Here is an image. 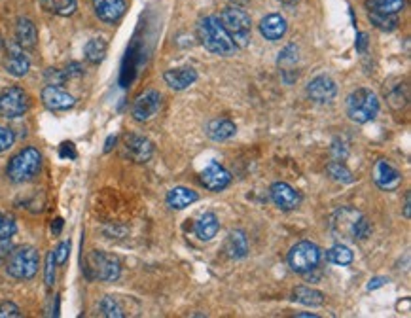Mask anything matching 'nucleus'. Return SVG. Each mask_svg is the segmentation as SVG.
I'll return each instance as SVG.
<instances>
[{
	"label": "nucleus",
	"mask_w": 411,
	"mask_h": 318,
	"mask_svg": "<svg viewBox=\"0 0 411 318\" xmlns=\"http://www.w3.org/2000/svg\"><path fill=\"white\" fill-rule=\"evenodd\" d=\"M235 133H237V127L228 118H216V120L209 121V125H207V137L211 140H216V142L232 139Z\"/></svg>",
	"instance_id": "21"
},
{
	"label": "nucleus",
	"mask_w": 411,
	"mask_h": 318,
	"mask_svg": "<svg viewBox=\"0 0 411 318\" xmlns=\"http://www.w3.org/2000/svg\"><path fill=\"white\" fill-rule=\"evenodd\" d=\"M410 201H411V193H405V207H404L405 218H410Z\"/></svg>",
	"instance_id": "42"
},
{
	"label": "nucleus",
	"mask_w": 411,
	"mask_h": 318,
	"mask_svg": "<svg viewBox=\"0 0 411 318\" xmlns=\"http://www.w3.org/2000/svg\"><path fill=\"white\" fill-rule=\"evenodd\" d=\"M294 299L298 303H303V305L319 307L324 303V293L309 286H298L294 290Z\"/></svg>",
	"instance_id": "27"
},
{
	"label": "nucleus",
	"mask_w": 411,
	"mask_h": 318,
	"mask_svg": "<svg viewBox=\"0 0 411 318\" xmlns=\"http://www.w3.org/2000/svg\"><path fill=\"white\" fill-rule=\"evenodd\" d=\"M298 317H316V314H311V312H302V314H298Z\"/></svg>",
	"instance_id": "45"
},
{
	"label": "nucleus",
	"mask_w": 411,
	"mask_h": 318,
	"mask_svg": "<svg viewBox=\"0 0 411 318\" xmlns=\"http://www.w3.org/2000/svg\"><path fill=\"white\" fill-rule=\"evenodd\" d=\"M40 167H42V153L36 148L27 146L10 159L6 174L8 179L15 184H23V182H29L39 174Z\"/></svg>",
	"instance_id": "3"
},
{
	"label": "nucleus",
	"mask_w": 411,
	"mask_h": 318,
	"mask_svg": "<svg viewBox=\"0 0 411 318\" xmlns=\"http://www.w3.org/2000/svg\"><path fill=\"white\" fill-rule=\"evenodd\" d=\"M347 116L356 123H368L375 120L379 112V99L368 88H360L347 97Z\"/></svg>",
	"instance_id": "5"
},
{
	"label": "nucleus",
	"mask_w": 411,
	"mask_h": 318,
	"mask_svg": "<svg viewBox=\"0 0 411 318\" xmlns=\"http://www.w3.org/2000/svg\"><path fill=\"white\" fill-rule=\"evenodd\" d=\"M220 229V222L218 216L214 214V212H205V214H201V218L195 222L193 226V231H195V235L201 241H211L216 237Z\"/></svg>",
	"instance_id": "22"
},
{
	"label": "nucleus",
	"mask_w": 411,
	"mask_h": 318,
	"mask_svg": "<svg viewBox=\"0 0 411 318\" xmlns=\"http://www.w3.org/2000/svg\"><path fill=\"white\" fill-rule=\"evenodd\" d=\"M281 2H284V4H295L298 0H281Z\"/></svg>",
	"instance_id": "46"
},
{
	"label": "nucleus",
	"mask_w": 411,
	"mask_h": 318,
	"mask_svg": "<svg viewBox=\"0 0 411 318\" xmlns=\"http://www.w3.org/2000/svg\"><path fill=\"white\" fill-rule=\"evenodd\" d=\"M201 182H203V186H205L207 190L222 191L230 186V182H232V174L225 171L220 163L211 161V163L205 167V171L201 172Z\"/></svg>",
	"instance_id": "15"
},
{
	"label": "nucleus",
	"mask_w": 411,
	"mask_h": 318,
	"mask_svg": "<svg viewBox=\"0 0 411 318\" xmlns=\"http://www.w3.org/2000/svg\"><path fill=\"white\" fill-rule=\"evenodd\" d=\"M116 142V137H110L109 140H106V146H104V152H110L112 150V144Z\"/></svg>",
	"instance_id": "43"
},
{
	"label": "nucleus",
	"mask_w": 411,
	"mask_h": 318,
	"mask_svg": "<svg viewBox=\"0 0 411 318\" xmlns=\"http://www.w3.org/2000/svg\"><path fill=\"white\" fill-rule=\"evenodd\" d=\"M101 311H103L104 317H109V318L125 317V312H123L122 305H120V303H118L116 299L112 298V296H106V298L101 301Z\"/></svg>",
	"instance_id": "33"
},
{
	"label": "nucleus",
	"mask_w": 411,
	"mask_h": 318,
	"mask_svg": "<svg viewBox=\"0 0 411 318\" xmlns=\"http://www.w3.org/2000/svg\"><path fill=\"white\" fill-rule=\"evenodd\" d=\"M197 34H200L203 48L211 51V53H214V55L230 57L237 50V46L233 44L232 36L222 27L218 18H214V15H209V18L200 21Z\"/></svg>",
	"instance_id": "1"
},
{
	"label": "nucleus",
	"mask_w": 411,
	"mask_h": 318,
	"mask_svg": "<svg viewBox=\"0 0 411 318\" xmlns=\"http://www.w3.org/2000/svg\"><path fill=\"white\" fill-rule=\"evenodd\" d=\"M321 249L311 241L298 242L288 252V265L294 273H309L321 263Z\"/></svg>",
	"instance_id": "7"
},
{
	"label": "nucleus",
	"mask_w": 411,
	"mask_h": 318,
	"mask_svg": "<svg viewBox=\"0 0 411 318\" xmlns=\"http://www.w3.org/2000/svg\"><path fill=\"white\" fill-rule=\"evenodd\" d=\"M90 269L91 277L103 282H114L120 279L122 265L116 256H110L106 252H93L90 256Z\"/></svg>",
	"instance_id": "9"
},
{
	"label": "nucleus",
	"mask_w": 411,
	"mask_h": 318,
	"mask_svg": "<svg viewBox=\"0 0 411 318\" xmlns=\"http://www.w3.org/2000/svg\"><path fill=\"white\" fill-rule=\"evenodd\" d=\"M20 307L13 305V303H10V301H6V303H2L0 305V317H20Z\"/></svg>",
	"instance_id": "39"
},
{
	"label": "nucleus",
	"mask_w": 411,
	"mask_h": 318,
	"mask_svg": "<svg viewBox=\"0 0 411 318\" xmlns=\"http://www.w3.org/2000/svg\"><path fill=\"white\" fill-rule=\"evenodd\" d=\"M163 80L169 88L174 91H184L190 85L195 83L197 80V72L192 67H179V69H171L163 74Z\"/></svg>",
	"instance_id": "18"
},
{
	"label": "nucleus",
	"mask_w": 411,
	"mask_h": 318,
	"mask_svg": "<svg viewBox=\"0 0 411 318\" xmlns=\"http://www.w3.org/2000/svg\"><path fill=\"white\" fill-rule=\"evenodd\" d=\"M42 6H44L46 12L69 18L76 12L78 2L76 0H42Z\"/></svg>",
	"instance_id": "28"
},
{
	"label": "nucleus",
	"mask_w": 411,
	"mask_h": 318,
	"mask_svg": "<svg viewBox=\"0 0 411 318\" xmlns=\"http://www.w3.org/2000/svg\"><path fill=\"white\" fill-rule=\"evenodd\" d=\"M271 199L273 203L279 207L281 210H294L300 207L302 203V195L300 191L294 190L292 186L286 184V182H277V184L271 186Z\"/></svg>",
	"instance_id": "14"
},
{
	"label": "nucleus",
	"mask_w": 411,
	"mask_h": 318,
	"mask_svg": "<svg viewBox=\"0 0 411 318\" xmlns=\"http://www.w3.org/2000/svg\"><path fill=\"white\" fill-rule=\"evenodd\" d=\"M332 229L335 235L345 237L351 241H364L372 233V228L366 218L351 207H343L335 212L332 218Z\"/></svg>",
	"instance_id": "2"
},
{
	"label": "nucleus",
	"mask_w": 411,
	"mask_h": 318,
	"mask_svg": "<svg viewBox=\"0 0 411 318\" xmlns=\"http://www.w3.org/2000/svg\"><path fill=\"white\" fill-rule=\"evenodd\" d=\"M286 20H284L283 15H279V13H271V15H265L264 20L260 21V32H262V36L265 40H271V42H275V40H281L286 34Z\"/></svg>",
	"instance_id": "19"
},
{
	"label": "nucleus",
	"mask_w": 411,
	"mask_h": 318,
	"mask_svg": "<svg viewBox=\"0 0 411 318\" xmlns=\"http://www.w3.org/2000/svg\"><path fill=\"white\" fill-rule=\"evenodd\" d=\"M31 109V97L27 95L25 90L18 85H10L6 90L0 91V116L8 120H15L25 116Z\"/></svg>",
	"instance_id": "8"
},
{
	"label": "nucleus",
	"mask_w": 411,
	"mask_h": 318,
	"mask_svg": "<svg viewBox=\"0 0 411 318\" xmlns=\"http://www.w3.org/2000/svg\"><path fill=\"white\" fill-rule=\"evenodd\" d=\"M69 252H71V242H69V241L61 242L57 249L53 250V258H55V263H57V265H63L64 261H67V258H69Z\"/></svg>",
	"instance_id": "38"
},
{
	"label": "nucleus",
	"mask_w": 411,
	"mask_h": 318,
	"mask_svg": "<svg viewBox=\"0 0 411 318\" xmlns=\"http://www.w3.org/2000/svg\"><path fill=\"white\" fill-rule=\"evenodd\" d=\"M40 99L44 102V106L48 110H53V112H59V110H69L76 104V99L69 93V91L61 90L57 85H46L42 93H40Z\"/></svg>",
	"instance_id": "13"
},
{
	"label": "nucleus",
	"mask_w": 411,
	"mask_h": 318,
	"mask_svg": "<svg viewBox=\"0 0 411 318\" xmlns=\"http://www.w3.org/2000/svg\"><path fill=\"white\" fill-rule=\"evenodd\" d=\"M55 258H53V252H50L48 254V258H46V286L52 288L53 282H55Z\"/></svg>",
	"instance_id": "36"
},
{
	"label": "nucleus",
	"mask_w": 411,
	"mask_h": 318,
	"mask_svg": "<svg viewBox=\"0 0 411 318\" xmlns=\"http://www.w3.org/2000/svg\"><path fill=\"white\" fill-rule=\"evenodd\" d=\"M328 172H330V177L337 182H343V184H351L353 182V172L349 171L347 167L343 165L341 161H332L330 165H328Z\"/></svg>",
	"instance_id": "31"
},
{
	"label": "nucleus",
	"mask_w": 411,
	"mask_h": 318,
	"mask_svg": "<svg viewBox=\"0 0 411 318\" xmlns=\"http://www.w3.org/2000/svg\"><path fill=\"white\" fill-rule=\"evenodd\" d=\"M6 70L15 78L25 76L29 69H31V63H29V59L23 53V48L20 46H10L8 48V57H6Z\"/></svg>",
	"instance_id": "20"
},
{
	"label": "nucleus",
	"mask_w": 411,
	"mask_h": 318,
	"mask_svg": "<svg viewBox=\"0 0 411 318\" xmlns=\"http://www.w3.org/2000/svg\"><path fill=\"white\" fill-rule=\"evenodd\" d=\"M123 150H125V155L131 161H135V163H146L148 159L152 158V153H154V144L146 137L129 133L123 137Z\"/></svg>",
	"instance_id": "11"
},
{
	"label": "nucleus",
	"mask_w": 411,
	"mask_h": 318,
	"mask_svg": "<svg viewBox=\"0 0 411 318\" xmlns=\"http://www.w3.org/2000/svg\"><path fill=\"white\" fill-rule=\"evenodd\" d=\"M386 282V279L383 277H375V279L370 280V284H368V290H375V288H381Z\"/></svg>",
	"instance_id": "41"
},
{
	"label": "nucleus",
	"mask_w": 411,
	"mask_h": 318,
	"mask_svg": "<svg viewBox=\"0 0 411 318\" xmlns=\"http://www.w3.org/2000/svg\"><path fill=\"white\" fill-rule=\"evenodd\" d=\"M18 231V223L10 214L0 212V241H12V237Z\"/></svg>",
	"instance_id": "32"
},
{
	"label": "nucleus",
	"mask_w": 411,
	"mask_h": 318,
	"mask_svg": "<svg viewBox=\"0 0 411 318\" xmlns=\"http://www.w3.org/2000/svg\"><path fill=\"white\" fill-rule=\"evenodd\" d=\"M40 268V256L39 250L32 247H20V249H12L8 254L6 271L10 277L18 280H31L34 275L39 273Z\"/></svg>",
	"instance_id": "4"
},
{
	"label": "nucleus",
	"mask_w": 411,
	"mask_h": 318,
	"mask_svg": "<svg viewBox=\"0 0 411 318\" xmlns=\"http://www.w3.org/2000/svg\"><path fill=\"white\" fill-rule=\"evenodd\" d=\"M10 252H12V242L0 241V258H6Z\"/></svg>",
	"instance_id": "40"
},
{
	"label": "nucleus",
	"mask_w": 411,
	"mask_h": 318,
	"mask_svg": "<svg viewBox=\"0 0 411 318\" xmlns=\"http://www.w3.org/2000/svg\"><path fill=\"white\" fill-rule=\"evenodd\" d=\"M225 252L230 258H235V260L249 254V241H246V235L241 229H235L230 233L228 241H225Z\"/></svg>",
	"instance_id": "24"
},
{
	"label": "nucleus",
	"mask_w": 411,
	"mask_h": 318,
	"mask_svg": "<svg viewBox=\"0 0 411 318\" xmlns=\"http://www.w3.org/2000/svg\"><path fill=\"white\" fill-rule=\"evenodd\" d=\"M337 93V85L330 76H316L307 83V95L315 102H330Z\"/></svg>",
	"instance_id": "16"
},
{
	"label": "nucleus",
	"mask_w": 411,
	"mask_h": 318,
	"mask_svg": "<svg viewBox=\"0 0 411 318\" xmlns=\"http://www.w3.org/2000/svg\"><path fill=\"white\" fill-rule=\"evenodd\" d=\"M405 6V0H366V8L370 13H383V15H396Z\"/></svg>",
	"instance_id": "26"
},
{
	"label": "nucleus",
	"mask_w": 411,
	"mask_h": 318,
	"mask_svg": "<svg viewBox=\"0 0 411 318\" xmlns=\"http://www.w3.org/2000/svg\"><path fill=\"white\" fill-rule=\"evenodd\" d=\"M106 50H109V46L104 42L103 39H91L84 48V55L85 59L90 61V63L97 64L101 63L106 55Z\"/></svg>",
	"instance_id": "29"
},
{
	"label": "nucleus",
	"mask_w": 411,
	"mask_h": 318,
	"mask_svg": "<svg viewBox=\"0 0 411 318\" xmlns=\"http://www.w3.org/2000/svg\"><path fill=\"white\" fill-rule=\"evenodd\" d=\"M328 260L335 265H349V263H353V252L345 244H335L328 252Z\"/></svg>",
	"instance_id": "30"
},
{
	"label": "nucleus",
	"mask_w": 411,
	"mask_h": 318,
	"mask_svg": "<svg viewBox=\"0 0 411 318\" xmlns=\"http://www.w3.org/2000/svg\"><path fill=\"white\" fill-rule=\"evenodd\" d=\"M372 177L375 186L383 191L398 190L400 184H402V174H400V171H396L389 161H385V159H379V161L373 165Z\"/></svg>",
	"instance_id": "12"
},
{
	"label": "nucleus",
	"mask_w": 411,
	"mask_h": 318,
	"mask_svg": "<svg viewBox=\"0 0 411 318\" xmlns=\"http://www.w3.org/2000/svg\"><path fill=\"white\" fill-rule=\"evenodd\" d=\"M370 20L381 31H394L398 27L396 15H383V13H370Z\"/></svg>",
	"instance_id": "34"
},
{
	"label": "nucleus",
	"mask_w": 411,
	"mask_h": 318,
	"mask_svg": "<svg viewBox=\"0 0 411 318\" xmlns=\"http://www.w3.org/2000/svg\"><path fill=\"white\" fill-rule=\"evenodd\" d=\"M161 109V95L160 91L146 90L144 93L137 97L133 102V109H131V116L137 121H148L152 120Z\"/></svg>",
	"instance_id": "10"
},
{
	"label": "nucleus",
	"mask_w": 411,
	"mask_h": 318,
	"mask_svg": "<svg viewBox=\"0 0 411 318\" xmlns=\"http://www.w3.org/2000/svg\"><path fill=\"white\" fill-rule=\"evenodd\" d=\"M61 226H63V220H61V218H57V220H55V228H53V233H59V229H61Z\"/></svg>",
	"instance_id": "44"
},
{
	"label": "nucleus",
	"mask_w": 411,
	"mask_h": 318,
	"mask_svg": "<svg viewBox=\"0 0 411 318\" xmlns=\"http://www.w3.org/2000/svg\"><path fill=\"white\" fill-rule=\"evenodd\" d=\"M67 78H69L67 70H59V69L46 70V80H48L50 85H61Z\"/></svg>",
	"instance_id": "37"
},
{
	"label": "nucleus",
	"mask_w": 411,
	"mask_h": 318,
	"mask_svg": "<svg viewBox=\"0 0 411 318\" xmlns=\"http://www.w3.org/2000/svg\"><path fill=\"white\" fill-rule=\"evenodd\" d=\"M13 142H15V134H13L12 129L0 127V153L10 150L13 146Z\"/></svg>",
	"instance_id": "35"
},
{
	"label": "nucleus",
	"mask_w": 411,
	"mask_h": 318,
	"mask_svg": "<svg viewBox=\"0 0 411 318\" xmlns=\"http://www.w3.org/2000/svg\"><path fill=\"white\" fill-rule=\"evenodd\" d=\"M218 20L228 31V34L232 36L233 44L237 48L249 46V42H251V18H249V13L239 6H230L220 13Z\"/></svg>",
	"instance_id": "6"
},
{
	"label": "nucleus",
	"mask_w": 411,
	"mask_h": 318,
	"mask_svg": "<svg viewBox=\"0 0 411 318\" xmlns=\"http://www.w3.org/2000/svg\"><path fill=\"white\" fill-rule=\"evenodd\" d=\"M200 199L197 191L190 190V188H184V186H176L167 193V205L174 210H182L193 205Z\"/></svg>",
	"instance_id": "23"
},
{
	"label": "nucleus",
	"mask_w": 411,
	"mask_h": 318,
	"mask_svg": "<svg viewBox=\"0 0 411 318\" xmlns=\"http://www.w3.org/2000/svg\"><path fill=\"white\" fill-rule=\"evenodd\" d=\"M93 10L104 23H118L125 13V0H93Z\"/></svg>",
	"instance_id": "17"
},
{
	"label": "nucleus",
	"mask_w": 411,
	"mask_h": 318,
	"mask_svg": "<svg viewBox=\"0 0 411 318\" xmlns=\"http://www.w3.org/2000/svg\"><path fill=\"white\" fill-rule=\"evenodd\" d=\"M15 39H18V46L20 48H32V46L36 44V39H39L34 23L31 20L21 18L18 21V25H15Z\"/></svg>",
	"instance_id": "25"
}]
</instances>
